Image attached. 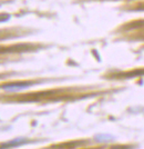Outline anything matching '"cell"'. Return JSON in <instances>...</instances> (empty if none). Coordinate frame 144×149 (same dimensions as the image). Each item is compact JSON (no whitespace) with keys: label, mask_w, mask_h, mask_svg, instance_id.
Here are the masks:
<instances>
[{"label":"cell","mask_w":144,"mask_h":149,"mask_svg":"<svg viewBox=\"0 0 144 149\" xmlns=\"http://www.w3.org/2000/svg\"><path fill=\"white\" fill-rule=\"evenodd\" d=\"M32 84L31 82H19V84H11V85H7V86H2V89H6V90H20V89H23V88L30 87Z\"/></svg>","instance_id":"6da1fadb"},{"label":"cell","mask_w":144,"mask_h":149,"mask_svg":"<svg viewBox=\"0 0 144 149\" xmlns=\"http://www.w3.org/2000/svg\"><path fill=\"white\" fill-rule=\"evenodd\" d=\"M25 139H17V140H12V141H10V143H3L2 146H1V148H6V147H18L20 145H22V143H25Z\"/></svg>","instance_id":"7a4b0ae2"}]
</instances>
